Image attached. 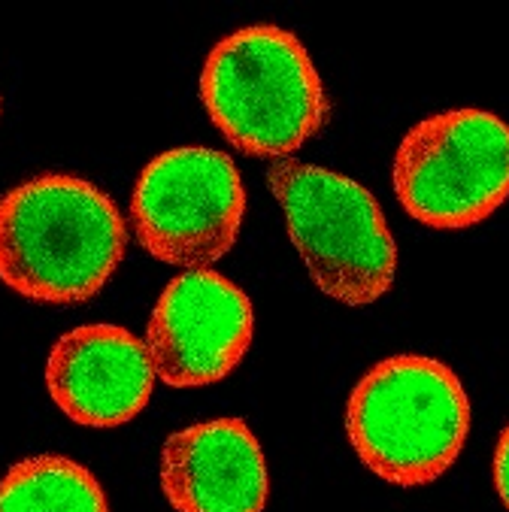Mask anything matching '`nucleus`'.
<instances>
[{
  "mask_svg": "<svg viewBox=\"0 0 509 512\" xmlns=\"http://www.w3.org/2000/svg\"><path fill=\"white\" fill-rule=\"evenodd\" d=\"M128 228L116 200L70 173L0 197V282L37 303H85L119 270Z\"/></svg>",
  "mask_w": 509,
  "mask_h": 512,
  "instance_id": "nucleus-1",
  "label": "nucleus"
},
{
  "mask_svg": "<svg viewBox=\"0 0 509 512\" xmlns=\"http://www.w3.org/2000/svg\"><path fill=\"white\" fill-rule=\"evenodd\" d=\"M200 104L237 152L273 161L294 155L331 116L310 52L279 25L222 37L203 58Z\"/></svg>",
  "mask_w": 509,
  "mask_h": 512,
  "instance_id": "nucleus-2",
  "label": "nucleus"
},
{
  "mask_svg": "<svg viewBox=\"0 0 509 512\" xmlns=\"http://www.w3.org/2000/svg\"><path fill=\"white\" fill-rule=\"evenodd\" d=\"M470 434V397L458 373L428 355H391L349 394L346 437L379 479L416 488L440 479Z\"/></svg>",
  "mask_w": 509,
  "mask_h": 512,
  "instance_id": "nucleus-3",
  "label": "nucleus"
},
{
  "mask_svg": "<svg viewBox=\"0 0 509 512\" xmlns=\"http://www.w3.org/2000/svg\"><path fill=\"white\" fill-rule=\"evenodd\" d=\"M267 188L285 213L288 237L322 294L370 306L388 294L397 246L379 200L355 179L294 158L267 167Z\"/></svg>",
  "mask_w": 509,
  "mask_h": 512,
  "instance_id": "nucleus-4",
  "label": "nucleus"
},
{
  "mask_svg": "<svg viewBox=\"0 0 509 512\" xmlns=\"http://www.w3.org/2000/svg\"><path fill=\"white\" fill-rule=\"evenodd\" d=\"M394 194L434 231H464L509 197V125L488 110H446L406 131L394 152Z\"/></svg>",
  "mask_w": 509,
  "mask_h": 512,
  "instance_id": "nucleus-5",
  "label": "nucleus"
},
{
  "mask_svg": "<svg viewBox=\"0 0 509 512\" xmlns=\"http://www.w3.org/2000/svg\"><path fill=\"white\" fill-rule=\"evenodd\" d=\"M246 216V188L231 155L179 146L155 155L131 191L137 243L161 264L210 270L222 261Z\"/></svg>",
  "mask_w": 509,
  "mask_h": 512,
  "instance_id": "nucleus-6",
  "label": "nucleus"
},
{
  "mask_svg": "<svg viewBox=\"0 0 509 512\" xmlns=\"http://www.w3.org/2000/svg\"><path fill=\"white\" fill-rule=\"evenodd\" d=\"M255 337L249 294L216 270H182L158 294L146 325V352L170 388L228 379Z\"/></svg>",
  "mask_w": 509,
  "mask_h": 512,
  "instance_id": "nucleus-7",
  "label": "nucleus"
},
{
  "mask_svg": "<svg viewBox=\"0 0 509 512\" xmlns=\"http://www.w3.org/2000/svg\"><path fill=\"white\" fill-rule=\"evenodd\" d=\"M155 385L146 343L122 325H79L46 358V388L61 413L85 428H119L140 416Z\"/></svg>",
  "mask_w": 509,
  "mask_h": 512,
  "instance_id": "nucleus-8",
  "label": "nucleus"
},
{
  "mask_svg": "<svg viewBox=\"0 0 509 512\" xmlns=\"http://www.w3.org/2000/svg\"><path fill=\"white\" fill-rule=\"evenodd\" d=\"M161 491L176 512H264L270 479L258 437L243 419L173 431L161 449Z\"/></svg>",
  "mask_w": 509,
  "mask_h": 512,
  "instance_id": "nucleus-9",
  "label": "nucleus"
},
{
  "mask_svg": "<svg viewBox=\"0 0 509 512\" xmlns=\"http://www.w3.org/2000/svg\"><path fill=\"white\" fill-rule=\"evenodd\" d=\"M0 512H110V500L79 461L31 455L0 479Z\"/></svg>",
  "mask_w": 509,
  "mask_h": 512,
  "instance_id": "nucleus-10",
  "label": "nucleus"
},
{
  "mask_svg": "<svg viewBox=\"0 0 509 512\" xmlns=\"http://www.w3.org/2000/svg\"><path fill=\"white\" fill-rule=\"evenodd\" d=\"M494 488H497V497L503 500V506L509 509V425L503 428L500 440H497V449H494Z\"/></svg>",
  "mask_w": 509,
  "mask_h": 512,
  "instance_id": "nucleus-11",
  "label": "nucleus"
}]
</instances>
